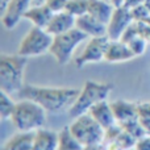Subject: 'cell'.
<instances>
[{"instance_id":"cell-3","label":"cell","mask_w":150,"mask_h":150,"mask_svg":"<svg viewBox=\"0 0 150 150\" xmlns=\"http://www.w3.org/2000/svg\"><path fill=\"white\" fill-rule=\"evenodd\" d=\"M11 121L18 132H36L46 122V109L29 99H21L15 105Z\"/></svg>"},{"instance_id":"cell-4","label":"cell","mask_w":150,"mask_h":150,"mask_svg":"<svg viewBox=\"0 0 150 150\" xmlns=\"http://www.w3.org/2000/svg\"><path fill=\"white\" fill-rule=\"evenodd\" d=\"M112 91V84L109 83H100L95 80H87L84 82L79 95L74 104L69 108V116L75 117L84 115L90 111L91 107L100 103L103 100H107Z\"/></svg>"},{"instance_id":"cell-26","label":"cell","mask_w":150,"mask_h":150,"mask_svg":"<svg viewBox=\"0 0 150 150\" xmlns=\"http://www.w3.org/2000/svg\"><path fill=\"white\" fill-rule=\"evenodd\" d=\"M132 11V15H133V20L137 21V23H142V21H146L150 16V11L149 8L146 7L145 4L142 5H138V7L133 8Z\"/></svg>"},{"instance_id":"cell-29","label":"cell","mask_w":150,"mask_h":150,"mask_svg":"<svg viewBox=\"0 0 150 150\" xmlns=\"http://www.w3.org/2000/svg\"><path fill=\"white\" fill-rule=\"evenodd\" d=\"M138 117H150V101L137 103Z\"/></svg>"},{"instance_id":"cell-22","label":"cell","mask_w":150,"mask_h":150,"mask_svg":"<svg viewBox=\"0 0 150 150\" xmlns=\"http://www.w3.org/2000/svg\"><path fill=\"white\" fill-rule=\"evenodd\" d=\"M15 105L16 103L8 96V93L4 91H0V117L1 120H11Z\"/></svg>"},{"instance_id":"cell-28","label":"cell","mask_w":150,"mask_h":150,"mask_svg":"<svg viewBox=\"0 0 150 150\" xmlns=\"http://www.w3.org/2000/svg\"><path fill=\"white\" fill-rule=\"evenodd\" d=\"M67 1L69 0H46L45 4H46L54 13H57V12H62V11L66 9Z\"/></svg>"},{"instance_id":"cell-23","label":"cell","mask_w":150,"mask_h":150,"mask_svg":"<svg viewBox=\"0 0 150 150\" xmlns=\"http://www.w3.org/2000/svg\"><path fill=\"white\" fill-rule=\"evenodd\" d=\"M88 1L90 0H69L65 11H67L75 17L82 16L88 12Z\"/></svg>"},{"instance_id":"cell-13","label":"cell","mask_w":150,"mask_h":150,"mask_svg":"<svg viewBox=\"0 0 150 150\" xmlns=\"http://www.w3.org/2000/svg\"><path fill=\"white\" fill-rule=\"evenodd\" d=\"M75 26L90 37L107 36V25L100 23L99 20H96L90 13H84L82 16H78Z\"/></svg>"},{"instance_id":"cell-19","label":"cell","mask_w":150,"mask_h":150,"mask_svg":"<svg viewBox=\"0 0 150 150\" xmlns=\"http://www.w3.org/2000/svg\"><path fill=\"white\" fill-rule=\"evenodd\" d=\"M36 132H18L4 144L1 150H33Z\"/></svg>"},{"instance_id":"cell-10","label":"cell","mask_w":150,"mask_h":150,"mask_svg":"<svg viewBox=\"0 0 150 150\" xmlns=\"http://www.w3.org/2000/svg\"><path fill=\"white\" fill-rule=\"evenodd\" d=\"M32 5V0H11L9 7L1 16V23L7 29H13L23 18L25 11Z\"/></svg>"},{"instance_id":"cell-5","label":"cell","mask_w":150,"mask_h":150,"mask_svg":"<svg viewBox=\"0 0 150 150\" xmlns=\"http://www.w3.org/2000/svg\"><path fill=\"white\" fill-rule=\"evenodd\" d=\"M69 128H70L73 136L83 146L104 141L105 129L90 113H84L75 117L74 121L69 125Z\"/></svg>"},{"instance_id":"cell-31","label":"cell","mask_w":150,"mask_h":150,"mask_svg":"<svg viewBox=\"0 0 150 150\" xmlns=\"http://www.w3.org/2000/svg\"><path fill=\"white\" fill-rule=\"evenodd\" d=\"M146 0H125L124 1V7L129 8V9H133V8L138 7V5L145 4Z\"/></svg>"},{"instance_id":"cell-6","label":"cell","mask_w":150,"mask_h":150,"mask_svg":"<svg viewBox=\"0 0 150 150\" xmlns=\"http://www.w3.org/2000/svg\"><path fill=\"white\" fill-rule=\"evenodd\" d=\"M87 37V34L83 33L80 29L75 26L71 30L53 37V42L49 49V53L55 58V61L59 65H66L71 59L76 46L82 41H84Z\"/></svg>"},{"instance_id":"cell-7","label":"cell","mask_w":150,"mask_h":150,"mask_svg":"<svg viewBox=\"0 0 150 150\" xmlns=\"http://www.w3.org/2000/svg\"><path fill=\"white\" fill-rule=\"evenodd\" d=\"M53 42V36L45 28L33 26L28 30L20 45L17 53L23 57H37L49 52Z\"/></svg>"},{"instance_id":"cell-27","label":"cell","mask_w":150,"mask_h":150,"mask_svg":"<svg viewBox=\"0 0 150 150\" xmlns=\"http://www.w3.org/2000/svg\"><path fill=\"white\" fill-rule=\"evenodd\" d=\"M122 132V128L120 127L119 122H116L115 125H112V127H109L108 129H105V134H104V144H109L112 142V141H115L117 137H119V134Z\"/></svg>"},{"instance_id":"cell-8","label":"cell","mask_w":150,"mask_h":150,"mask_svg":"<svg viewBox=\"0 0 150 150\" xmlns=\"http://www.w3.org/2000/svg\"><path fill=\"white\" fill-rule=\"evenodd\" d=\"M109 41H111V40L108 38V36L91 37V40L87 42V45H86L84 50H83V52L76 57V59H75L76 67L80 69L84 65H87V63L104 61Z\"/></svg>"},{"instance_id":"cell-20","label":"cell","mask_w":150,"mask_h":150,"mask_svg":"<svg viewBox=\"0 0 150 150\" xmlns=\"http://www.w3.org/2000/svg\"><path fill=\"white\" fill-rule=\"evenodd\" d=\"M83 148L84 146L74 137L69 127L58 132V150H83Z\"/></svg>"},{"instance_id":"cell-36","label":"cell","mask_w":150,"mask_h":150,"mask_svg":"<svg viewBox=\"0 0 150 150\" xmlns=\"http://www.w3.org/2000/svg\"><path fill=\"white\" fill-rule=\"evenodd\" d=\"M45 1L46 0H32V5H42V4H45Z\"/></svg>"},{"instance_id":"cell-12","label":"cell","mask_w":150,"mask_h":150,"mask_svg":"<svg viewBox=\"0 0 150 150\" xmlns=\"http://www.w3.org/2000/svg\"><path fill=\"white\" fill-rule=\"evenodd\" d=\"M134 57H136L134 53L130 50L128 44L122 42L121 40H116V41H109L104 61H107L109 63H117V62H127V61L133 59Z\"/></svg>"},{"instance_id":"cell-34","label":"cell","mask_w":150,"mask_h":150,"mask_svg":"<svg viewBox=\"0 0 150 150\" xmlns=\"http://www.w3.org/2000/svg\"><path fill=\"white\" fill-rule=\"evenodd\" d=\"M9 3H11V0H0V13H1V16L4 15L5 11L8 9Z\"/></svg>"},{"instance_id":"cell-17","label":"cell","mask_w":150,"mask_h":150,"mask_svg":"<svg viewBox=\"0 0 150 150\" xmlns=\"http://www.w3.org/2000/svg\"><path fill=\"white\" fill-rule=\"evenodd\" d=\"M115 11V7L109 0H90L88 1V12L91 16L103 24H108L111 16Z\"/></svg>"},{"instance_id":"cell-37","label":"cell","mask_w":150,"mask_h":150,"mask_svg":"<svg viewBox=\"0 0 150 150\" xmlns=\"http://www.w3.org/2000/svg\"><path fill=\"white\" fill-rule=\"evenodd\" d=\"M127 150H136L134 148H132V149H127Z\"/></svg>"},{"instance_id":"cell-11","label":"cell","mask_w":150,"mask_h":150,"mask_svg":"<svg viewBox=\"0 0 150 150\" xmlns=\"http://www.w3.org/2000/svg\"><path fill=\"white\" fill-rule=\"evenodd\" d=\"M75 23H76L75 16L69 13L67 11H62V12H57L53 15V17L50 18L49 24L46 25L45 29L54 37L58 36V34L65 33V32L71 30L73 28H75Z\"/></svg>"},{"instance_id":"cell-33","label":"cell","mask_w":150,"mask_h":150,"mask_svg":"<svg viewBox=\"0 0 150 150\" xmlns=\"http://www.w3.org/2000/svg\"><path fill=\"white\" fill-rule=\"evenodd\" d=\"M138 121L141 122V125L146 130V133L150 134V117H138Z\"/></svg>"},{"instance_id":"cell-1","label":"cell","mask_w":150,"mask_h":150,"mask_svg":"<svg viewBox=\"0 0 150 150\" xmlns=\"http://www.w3.org/2000/svg\"><path fill=\"white\" fill-rule=\"evenodd\" d=\"M80 90L63 87H38V86L24 84L17 93L21 99H29L38 103L46 112L59 113L70 108L76 100Z\"/></svg>"},{"instance_id":"cell-35","label":"cell","mask_w":150,"mask_h":150,"mask_svg":"<svg viewBox=\"0 0 150 150\" xmlns=\"http://www.w3.org/2000/svg\"><path fill=\"white\" fill-rule=\"evenodd\" d=\"M109 1L112 3V5H113L115 8H117V7H122L125 0H109Z\"/></svg>"},{"instance_id":"cell-30","label":"cell","mask_w":150,"mask_h":150,"mask_svg":"<svg viewBox=\"0 0 150 150\" xmlns=\"http://www.w3.org/2000/svg\"><path fill=\"white\" fill-rule=\"evenodd\" d=\"M134 149L136 150H150V134H146L145 137L137 140Z\"/></svg>"},{"instance_id":"cell-16","label":"cell","mask_w":150,"mask_h":150,"mask_svg":"<svg viewBox=\"0 0 150 150\" xmlns=\"http://www.w3.org/2000/svg\"><path fill=\"white\" fill-rule=\"evenodd\" d=\"M111 108L117 122H122L127 121V120L137 119L138 117L137 103H133V101L115 100L111 103Z\"/></svg>"},{"instance_id":"cell-9","label":"cell","mask_w":150,"mask_h":150,"mask_svg":"<svg viewBox=\"0 0 150 150\" xmlns=\"http://www.w3.org/2000/svg\"><path fill=\"white\" fill-rule=\"evenodd\" d=\"M132 11L127 7H117L115 8L113 13L111 16V20L107 24V36L111 41L120 40L127 28L133 23Z\"/></svg>"},{"instance_id":"cell-21","label":"cell","mask_w":150,"mask_h":150,"mask_svg":"<svg viewBox=\"0 0 150 150\" xmlns=\"http://www.w3.org/2000/svg\"><path fill=\"white\" fill-rule=\"evenodd\" d=\"M119 124L122 128V130H125L130 136H133L136 140H140V138L145 137L148 134L146 130L144 129V127L141 125V122L138 121V117L137 119H130V120H127V121L119 122Z\"/></svg>"},{"instance_id":"cell-32","label":"cell","mask_w":150,"mask_h":150,"mask_svg":"<svg viewBox=\"0 0 150 150\" xmlns=\"http://www.w3.org/2000/svg\"><path fill=\"white\" fill-rule=\"evenodd\" d=\"M83 150H108V149H107V145L104 142H99V144H92V145L84 146Z\"/></svg>"},{"instance_id":"cell-2","label":"cell","mask_w":150,"mask_h":150,"mask_svg":"<svg viewBox=\"0 0 150 150\" xmlns=\"http://www.w3.org/2000/svg\"><path fill=\"white\" fill-rule=\"evenodd\" d=\"M28 58L17 54L0 55V90L7 93H18L24 87V71Z\"/></svg>"},{"instance_id":"cell-25","label":"cell","mask_w":150,"mask_h":150,"mask_svg":"<svg viewBox=\"0 0 150 150\" xmlns=\"http://www.w3.org/2000/svg\"><path fill=\"white\" fill-rule=\"evenodd\" d=\"M128 46H129L130 50L134 53L136 57H137V55H142L144 53H145V49H146V40H145V37L137 36L136 38H133L132 41L128 42Z\"/></svg>"},{"instance_id":"cell-18","label":"cell","mask_w":150,"mask_h":150,"mask_svg":"<svg viewBox=\"0 0 150 150\" xmlns=\"http://www.w3.org/2000/svg\"><path fill=\"white\" fill-rule=\"evenodd\" d=\"M33 150H58V133L49 129H37Z\"/></svg>"},{"instance_id":"cell-15","label":"cell","mask_w":150,"mask_h":150,"mask_svg":"<svg viewBox=\"0 0 150 150\" xmlns=\"http://www.w3.org/2000/svg\"><path fill=\"white\" fill-rule=\"evenodd\" d=\"M87 113H90L104 129H108L109 127H112L117 122L113 112H112L111 103H108L107 100H103L100 103L95 104L93 107H91Z\"/></svg>"},{"instance_id":"cell-14","label":"cell","mask_w":150,"mask_h":150,"mask_svg":"<svg viewBox=\"0 0 150 150\" xmlns=\"http://www.w3.org/2000/svg\"><path fill=\"white\" fill-rule=\"evenodd\" d=\"M53 15H54V12H53L46 4L32 5V7H29L28 9L25 11V13L23 15V18L29 20L34 26L46 28V25L49 24Z\"/></svg>"},{"instance_id":"cell-24","label":"cell","mask_w":150,"mask_h":150,"mask_svg":"<svg viewBox=\"0 0 150 150\" xmlns=\"http://www.w3.org/2000/svg\"><path fill=\"white\" fill-rule=\"evenodd\" d=\"M112 142L116 145V148L119 150H127V149L134 148L137 140H136L133 136H130L129 133H127L125 130H122V132L119 134V137H117L115 141H112Z\"/></svg>"}]
</instances>
